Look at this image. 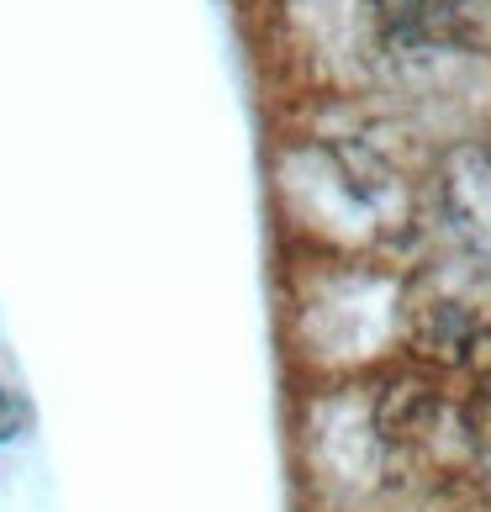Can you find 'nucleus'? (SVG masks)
<instances>
[{
    "label": "nucleus",
    "mask_w": 491,
    "mask_h": 512,
    "mask_svg": "<svg viewBox=\"0 0 491 512\" xmlns=\"http://www.w3.org/2000/svg\"><path fill=\"white\" fill-rule=\"evenodd\" d=\"M433 222L465 264L491 275V143H455L439 159Z\"/></svg>",
    "instance_id": "1"
},
{
    "label": "nucleus",
    "mask_w": 491,
    "mask_h": 512,
    "mask_svg": "<svg viewBox=\"0 0 491 512\" xmlns=\"http://www.w3.org/2000/svg\"><path fill=\"white\" fill-rule=\"evenodd\" d=\"M439 48H491V0H423Z\"/></svg>",
    "instance_id": "2"
},
{
    "label": "nucleus",
    "mask_w": 491,
    "mask_h": 512,
    "mask_svg": "<svg viewBox=\"0 0 491 512\" xmlns=\"http://www.w3.org/2000/svg\"><path fill=\"white\" fill-rule=\"evenodd\" d=\"M465 428H470V439H486L491 444V370L481 375L476 386H470V396H465Z\"/></svg>",
    "instance_id": "3"
},
{
    "label": "nucleus",
    "mask_w": 491,
    "mask_h": 512,
    "mask_svg": "<svg viewBox=\"0 0 491 512\" xmlns=\"http://www.w3.org/2000/svg\"><path fill=\"white\" fill-rule=\"evenodd\" d=\"M22 428H27V407H22V396H16L6 381H0V444H11Z\"/></svg>",
    "instance_id": "4"
}]
</instances>
